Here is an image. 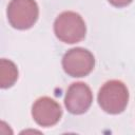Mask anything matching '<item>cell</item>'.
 Returning a JSON list of instances; mask_svg holds the SVG:
<instances>
[{"label":"cell","instance_id":"cell-2","mask_svg":"<svg viewBox=\"0 0 135 135\" xmlns=\"http://www.w3.org/2000/svg\"><path fill=\"white\" fill-rule=\"evenodd\" d=\"M54 33L56 37L64 43H77L85 37V22L82 17L75 12H63L54 22Z\"/></svg>","mask_w":135,"mask_h":135},{"label":"cell","instance_id":"cell-3","mask_svg":"<svg viewBox=\"0 0 135 135\" xmlns=\"http://www.w3.org/2000/svg\"><path fill=\"white\" fill-rule=\"evenodd\" d=\"M6 15L14 28L27 30L38 20L39 7L35 0H11Z\"/></svg>","mask_w":135,"mask_h":135},{"label":"cell","instance_id":"cell-8","mask_svg":"<svg viewBox=\"0 0 135 135\" xmlns=\"http://www.w3.org/2000/svg\"><path fill=\"white\" fill-rule=\"evenodd\" d=\"M115 7H124L128 6L133 0H108Z\"/></svg>","mask_w":135,"mask_h":135},{"label":"cell","instance_id":"cell-5","mask_svg":"<svg viewBox=\"0 0 135 135\" xmlns=\"http://www.w3.org/2000/svg\"><path fill=\"white\" fill-rule=\"evenodd\" d=\"M93 101V93L84 82L72 83L65 93L64 105L66 110L75 115L85 113Z\"/></svg>","mask_w":135,"mask_h":135},{"label":"cell","instance_id":"cell-4","mask_svg":"<svg viewBox=\"0 0 135 135\" xmlns=\"http://www.w3.org/2000/svg\"><path fill=\"white\" fill-rule=\"evenodd\" d=\"M95 65L93 54L83 47L69 50L62 58L63 71L71 77H84L89 75Z\"/></svg>","mask_w":135,"mask_h":135},{"label":"cell","instance_id":"cell-1","mask_svg":"<svg viewBox=\"0 0 135 135\" xmlns=\"http://www.w3.org/2000/svg\"><path fill=\"white\" fill-rule=\"evenodd\" d=\"M98 104L109 114H119L123 112L129 102V91L127 85L120 80L107 81L98 92Z\"/></svg>","mask_w":135,"mask_h":135},{"label":"cell","instance_id":"cell-7","mask_svg":"<svg viewBox=\"0 0 135 135\" xmlns=\"http://www.w3.org/2000/svg\"><path fill=\"white\" fill-rule=\"evenodd\" d=\"M18 79V69L16 64L5 58L0 60V86L2 89L11 88Z\"/></svg>","mask_w":135,"mask_h":135},{"label":"cell","instance_id":"cell-6","mask_svg":"<svg viewBox=\"0 0 135 135\" xmlns=\"http://www.w3.org/2000/svg\"><path fill=\"white\" fill-rule=\"evenodd\" d=\"M32 116L37 124L49 128L55 126L62 116L60 104L51 97L38 98L32 107Z\"/></svg>","mask_w":135,"mask_h":135}]
</instances>
